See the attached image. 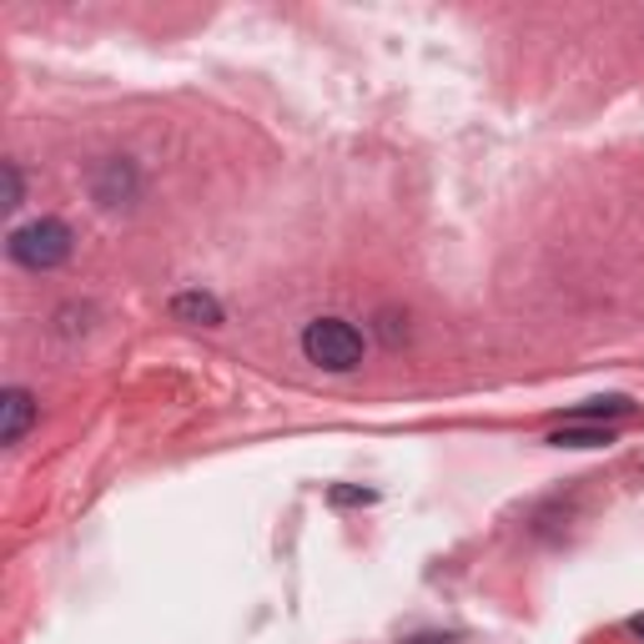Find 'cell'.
<instances>
[{"label": "cell", "instance_id": "277c9868", "mask_svg": "<svg viewBox=\"0 0 644 644\" xmlns=\"http://www.w3.org/2000/svg\"><path fill=\"white\" fill-rule=\"evenodd\" d=\"M172 317L176 323H192V328H222V303L212 293H176Z\"/></svg>", "mask_w": 644, "mask_h": 644}, {"label": "cell", "instance_id": "5b68a950", "mask_svg": "<svg viewBox=\"0 0 644 644\" xmlns=\"http://www.w3.org/2000/svg\"><path fill=\"white\" fill-rule=\"evenodd\" d=\"M549 443H554V448H604V443H614V433H610V428H594V423H584V428H554V433H549Z\"/></svg>", "mask_w": 644, "mask_h": 644}, {"label": "cell", "instance_id": "7a4b0ae2", "mask_svg": "<svg viewBox=\"0 0 644 644\" xmlns=\"http://www.w3.org/2000/svg\"><path fill=\"white\" fill-rule=\"evenodd\" d=\"M11 257L21 267H31V273H51V267H61L71 257V227L55 217H41V222H25V227L11 232Z\"/></svg>", "mask_w": 644, "mask_h": 644}, {"label": "cell", "instance_id": "52a82bcc", "mask_svg": "<svg viewBox=\"0 0 644 644\" xmlns=\"http://www.w3.org/2000/svg\"><path fill=\"white\" fill-rule=\"evenodd\" d=\"M0 172H6V207H21V172H16V162H6Z\"/></svg>", "mask_w": 644, "mask_h": 644}, {"label": "cell", "instance_id": "6da1fadb", "mask_svg": "<svg viewBox=\"0 0 644 644\" xmlns=\"http://www.w3.org/2000/svg\"><path fill=\"white\" fill-rule=\"evenodd\" d=\"M303 352L317 368L352 372L362 362V333L352 323H343V317H317V323L303 328Z\"/></svg>", "mask_w": 644, "mask_h": 644}, {"label": "cell", "instance_id": "30bf717a", "mask_svg": "<svg viewBox=\"0 0 644 644\" xmlns=\"http://www.w3.org/2000/svg\"><path fill=\"white\" fill-rule=\"evenodd\" d=\"M413 644H448V640H438V634H423V640H413Z\"/></svg>", "mask_w": 644, "mask_h": 644}, {"label": "cell", "instance_id": "8992f818", "mask_svg": "<svg viewBox=\"0 0 644 644\" xmlns=\"http://www.w3.org/2000/svg\"><path fill=\"white\" fill-rule=\"evenodd\" d=\"M624 413H634V403H630V398H594V403L574 408V418H579V423H594V418H624Z\"/></svg>", "mask_w": 644, "mask_h": 644}, {"label": "cell", "instance_id": "ba28073f", "mask_svg": "<svg viewBox=\"0 0 644 644\" xmlns=\"http://www.w3.org/2000/svg\"><path fill=\"white\" fill-rule=\"evenodd\" d=\"M333 503H372V493L368 489H338V493H333Z\"/></svg>", "mask_w": 644, "mask_h": 644}, {"label": "cell", "instance_id": "3957f363", "mask_svg": "<svg viewBox=\"0 0 644 644\" xmlns=\"http://www.w3.org/2000/svg\"><path fill=\"white\" fill-rule=\"evenodd\" d=\"M31 423H35V398L25 388H6V398H0V443H21Z\"/></svg>", "mask_w": 644, "mask_h": 644}, {"label": "cell", "instance_id": "9c48e42d", "mask_svg": "<svg viewBox=\"0 0 644 644\" xmlns=\"http://www.w3.org/2000/svg\"><path fill=\"white\" fill-rule=\"evenodd\" d=\"M630 630H634V634H644V614H634V620H630Z\"/></svg>", "mask_w": 644, "mask_h": 644}]
</instances>
